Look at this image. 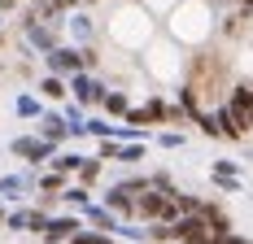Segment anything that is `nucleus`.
Returning <instances> with one entry per match:
<instances>
[{
  "label": "nucleus",
  "instance_id": "nucleus-1",
  "mask_svg": "<svg viewBox=\"0 0 253 244\" xmlns=\"http://www.w3.org/2000/svg\"><path fill=\"white\" fill-rule=\"evenodd\" d=\"M52 66H57V70H75L79 57H75V52H57V57H52Z\"/></svg>",
  "mask_w": 253,
  "mask_h": 244
},
{
  "label": "nucleus",
  "instance_id": "nucleus-2",
  "mask_svg": "<svg viewBox=\"0 0 253 244\" xmlns=\"http://www.w3.org/2000/svg\"><path fill=\"white\" fill-rule=\"evenodd\" d=\"M70 231H79L75 222H52V236H70Z\"/></svg>",
  "mask_w": 253,
  "mask_h": 244
}]
</instances>
